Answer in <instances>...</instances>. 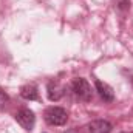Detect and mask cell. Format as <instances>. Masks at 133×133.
Returning <instances> with one entry per match:
<instances>
[{
    "mask_svg": "<svg viewBox=\"0 0 133 133\" xmlns=\"http://www.w3.org/2000/svg\"><path fill=\"white\" fill-rule=\"evenodd\" d=\"M43 118L50 125H64L66 122V119H68V113H66L65 108L53 105V107H48L45 110Z\"/></svg>",
    "mask_w": 133,
    "mask_h": 133,
    "instance_id": "cell-1",
    "label": "cell"
},
{
    "mask_svg": "<svg viewBox=\"0 0 133 133\" xmlns=\"http://www.w3.org/2000/svg\"><path fill=\"white\" fill-rule=\"evenodd\" d=\"M71 88H73L74 95H76L79 99L85 101V102L91 101V98H93L91 87H90V84L87 82V79H84V77H76V79L73 81V84H71Z\"/></svg>",
    "mask_w": 133,
    "mask_h": 133,
    "instance_id": "cell-2",
    "label": "cell"
},
{
    "mask_svg": "<svg viewBox=\"0 0 133 133\" xmlns=\"http://www.w3.org/2000/svg\"><path fill=\"white\" fill-rule=\"evenodd\" d=\"M16 121L17 124H20L26 132H31L34 127V122H36V116H34V111L30 108H22L16 113Z\"/></svg>",
    "mask_w": 133,
    "mask_h": 133,
    "instance_id": "cell-3",
    "label": "cell"
},
{
    "mask_svg": "<svg viewBox=\"0 0 133 133\" xmlns=\"http://www.w3.org/2000/svg\"><path fill=\"white\" fill-rule=\"evenodd\" d=\"M111 130H113L111 122H108L105 119H96V121H91L88 124L90 133H111Z\"/></svg>",
    "mask_w": 133,
    "mask_h": 133,
    "instance_id": "cell-4",
    "label": "cell"
},
{
    "mask_svg": "<svg viewBox=\"0 0 133 133\" xmlns=\"http://www.w3.org/2000/svg\"><path fill=\"white\" fill-rule=\"evenodd\" d=\"M46 95L50 101H59L64 96V87L57 82V81H50L46 85Z\"/></svg>",
    "mask_w": 133,
    "mask_h": 133,
    "instance_id": "cell-5",
    "label": "cell"
},
{
    "mask_svg": "<svg viewBox=\"0 0 133 133\" xmlns=\"http://www.w3.org/2000/svg\"><path fill=\"white\" fill-rule=\"evenodd\" d=\"M95 87H96V91L99 93L101 99H104L105 102H111V101L115 99L113 88H111L108 84H105V82H102V81H96V82H95Z\"/></svg>",
    "mask_w": 133,
    "mask_h": 133,
    "instance_id": "cell-6",
    "label": "cell"
},
{
    "mask_svg": "<svg viewBox=\"0 0 133 133\" xmlns=\"http://www.w3.org/2000/svg\"><path fill=\"white\" fill-rule=\"evenodd\" d=\"M20 96L26 101H37L39 99V91H37V87L33 84H28V85H23L20 88Z\"/></svg>",
    "mask_w": 133,
    "mask_h": 133,
    "instance_id": "cell-7",
    "label": "cell"
},
{
    "mask_svg": "<svg viewBox=\"0 0 133 133\" xmlns=\"http://www.w3.org/2000/svg\"><path fill=\"white\" fill-rule=\"evenodd\" d=\"M6 102H8V95H6L5 91H2V90H0V107H3Z\"/></svg>",
    "mask_w": 133,
    "mask_h": 133,
    "instance_id": "cell-8",
    "label": "cell"
}]
</instances>
